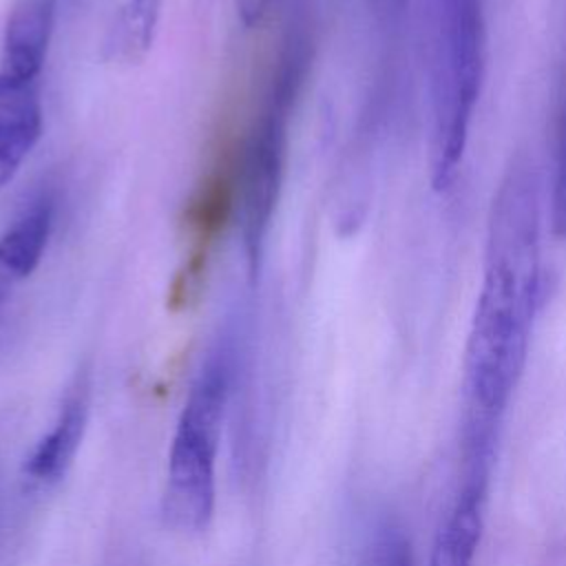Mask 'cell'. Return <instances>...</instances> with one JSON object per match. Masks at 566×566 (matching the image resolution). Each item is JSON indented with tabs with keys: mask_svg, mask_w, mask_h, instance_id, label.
Returning a JSON list of instances; mask_svg holds the SVG:
<instances>
[{
	"mask_svg": "<svg viewBox=\"0 0 566 566\" xmlns=\"http://www.w3.org/2000/svg\"><path fill=\"white\" fill-rule=\"evenodd\" d=\"M88 420L86 382H75L66 394L51 429L35 442L22 464V480L29 491H42L57 484L69 471Z\"/></svg>",
	"mask_w": 566,
	"mask_h": 566,
	"instance_id": "6",
	"label": "cell"
},
{
	"mask_svg": "<svg viewBox=\"0 0 566 566\" xmlns=\"http://www.w3.org/2000/svg\"><path fill=\"white\" fill-rule=\"evenodd\" d=\"M378 2H380V7L387 9V11H396V9H400V7L405 4V0H378Z\"/></svg>",
	"mask_w": 566,
	"mask_h": 566,
	"instance_id": "14",
	"label": "cell"
},
{
	"mask_svg": "<svg viewBox=\"0 0 566 566\" xmlns=\"http://www.w3.org/2000/svg\"><path fill=\"white\" fill-rule=\"evenodd\" d=\"M270 2L272 0H234V7H237V15L241 20V24L245 29H252V27H259L270 9Z\"/></svg>",
	"mask_w": 566,
	"mask_h": 566,
	"instance_id": "13",
	"label": "cell"
},
{
	"mask_svg": "<svg viewBox=\"0 0 566 566\" xmlns=\"http://www.w3.org/2000/svg\"><path fill=\"white\" fill-rule=\"evenodd\" d=\"M230 396V363L208 358L188 389L166 469L164 515L177 531H203L217 500V451Z\"/></svg>",
	"mask_w": 566,
	"mask_h": 566,
	"instance_id": "3",
	"label": "cell"
},
{
	"mask_svg": "<svg viewBox=\"0 0 566 566\" xmlns=\"http://www.w3.org/2000/svg\"><path fill=\"white\" fill-rule=\"evenodd\" d=\"M164 0H126L119 13V44L126 57L142 60L157 33Z\"/></svg>",
	"mask_w": 566,
	"mask_h": 566,
	"instance_id": "10",
	"label": "cell"
},
{
	"mask_svg": "<svg viewBox=\"0 0 566 566\" xmlns=\"http://www.w3.org/2000/svg\"><path fill=\"white\" fill-rule=\"evenodd\" d=\"M55 24V0H20L4 29L0 97L35 88Z\"/></svg>",
	"mask_w": 566,
	"mask_h": 566,
	"instance_id": "5",
	"label": "cell"
},
{
	"mask_svg": "<svg viewBox=\"0 0 566 566\" xmlns=\"http://www.w3.org/2000/svg\"><path fill=\"white\" fill-rule=\"evenodd\" d=\"M484 57L482 0H440L429 144V175L436 190H447L462 164L473 108L480 99Z\"/></svg>",
	"mask_w": 566,
	"mask_h": 566,
	"instance_id": "2",
	"label": "cell"
},
{
	"mask_svg": "<svg viewBox=\"0 0 566 566\" xmlns=\"http://www.w3.org/2000/svg\"><path fill=\"white\" fill-rule=\"evenodd\" d=\"M542 184L531 157L506 168L489 212L482 283L464 347L462 442L495 444L542 303Z\"/></svg>",
	"mask_w": 566,
	"mask_h": 566,
	"instance_id": "1",
	"label": "cell"
},
{
	"mask_svg": "<svg viewBox=\"0 0 566 566\" xmlns=\"http://www.w3.org/2000/svg\"><path fill=\"white\" fill-rule=\"evenodd\" d=\"M551 226L553 234L566 239V84L555 117V155L551 181Z\"/></svg>",
	"mask_w": 566,
	"mask_h": 566,
	"instance_id": "11",
	"label": "cell"
},
{
	"mask_svg": "<svg viewBox=\"0 0 566 566\" xmlns=\"http://www.w3.org/2000/svg\"><path fill=\"white\" fill-rule=\"evenodd\" d=\"M292 95L274 91L272 102L254 128L239 175V226L248 272L261 265L265 237L276 208L285 164V113Z\"/></svg>",
	"mask_w": 566,
	"mask_h": 566,
	"instance_id": "4",
	"label": "cell"
},
{
	"mask_svg": "<svg viewBox=\"0 0 566 566\" xmlns=\"http://www.w3.org/2000/svg\"><path fill=\"white\" fill-rule=\"evenodd\" d=\"M363 566H411L409 539L391 524L380 526L367 546Z\"/></svg>",
	"mask_w": 566,
	"mask_h": 566,
	"instance_id": "12",
	"label": "cell"
},
{
	"mask_svg": "<svg viewBox=\"0 0 566 566\" xmlns=\"http://www.w3.org/2000/svg\"><path fill=\"white\" fill-rule=\"evenodd\" d=\"M53 210L46 201L31 206L0 237V307L38 268L51 237Z\"/></svg>",
	"mask_w": 566,
	"mask_h": 566,
	"instance_id": "8",
	"label": "cell"
},
{
	"mask_svg": "<svg viewBox=\"0 0 566 566\" xmlns=\"http://www.w3.org/2000/svg\"><path fill=\"white\" fill-rule=\"evenodd\" d=\"M42 135V106L35 88L0 97V188L7 186Z\"/></svg>",
	"mask_w": 566,
	"mask_h": 566,
	"instance_id": "9",
	"label": "cell"
},
{
	"mask_svg": "<svg viewBox=\"0 0 566 566\" xmlns=\"http://www.w3.org/2000/svg\"><path fill=\"white\" fill-rule=\"evenodd\" d=\"M486 486L489 480L462 478L455 502L433 537L429 566H475L484 528Z\"/></svg>",
	"mask_w": 566,
	"mask_h": 566,
	"instance_id": "7",
	"label": "cell"
}]
</instances>
